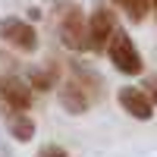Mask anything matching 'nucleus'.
<instances>
[{"label":"nucleus","instance_id":"nucleus-1","mask_svg":"<svg viewBox=\"0 0 157 157\" xmlns=\"http://www.w3.org/2000/svg\"><path fill=\"white\" fill-rule=\"evenodd\" d=\"M107 57L116 69H120L123 75H138L141 69H145V60H141V50L135 47V41L129 38L126 32L116 29L110 35V41H107Z\"/></svg>","mask_w":157,"mask_h":157},{"label":"nucleus","instance_id":"nucleus-2","mask_svg":"<svg viewBox=\"0 0 157 157\" xmlns=\"http://www.w3.org/2000/svg\"><path fill=\"white\" fill-rule=\"evenodd\" d=\"M0 41L22 50V54H35L38 50V32L19 16H3L0 19Z\"/></svg>","mask_w":157,"mask_h":157},{"label":"nucleus","instance_id":"nucleus-3","mask_svg":"<svg viewBox=\"0 0 157 157\" xmlns=\"http://www.w3.org/2000/svg\"><path fill=\"white\" fill-rule=\"evenodd\" d=\"M113 32H116V13L104 3H94L88 16V50H104Z\"/></svg>","mask_w":157,"mask_h":157},{"label":"nucleus","instance_id":"nucleus-4","mask_svg":"<svg viewBox=\"0 0 157 157\" xmlns=\"http://www.w3.org/2000/svg\"><path fill=\"white\" fill-rule=\"evenodd\" d=\"M60 41L69 50H88V22L78 6H69L60 22Z\"/></svg>","mask_w":157,"mask_h":157},{"label":"nucleus","instance_id":"nucleus-5","mask_svg":"<svg viewBox=\"0 0 157 157\" xmlns=\"http://www.w3.org/2000/svg\"><path fill=\"white\" fill-rule=\"evenodd\" d=\"M0 101L6 104L10 110H29L32 107V88L25 78L19 75H0Z\"/></svg>","mask_w":157,"mask_h":157},{"label":"nucleus","instance_id":"nucleus-6","mask_svg":"<svg viewBox=\"0 0 157 157\" xmlns=\"http://www.w3.org/2000/svg\"><path fill=\"white\" fill-rule=\"evenodd\" d=\"M116 101H120V107L132 116V120H151L154 116V107H151V101H148V94L141 88H132V85H126V88H120L116 91Z\"/></svg>","mask_w":157,"mask_h":157},{"label":"nucleus","instance_id":"nucleus-7","mask_svg":"<svg viewBox=\"0 0 157 157\" xmlns=\"http://www.w3.org/2000/svg\"><path fill=\"white\" fill-rule=\"evenodd\" d=\"M57 98H60V107L66 110V113H72V116L85 113V110L91 107V101H94V98H91L82 85L75 82V78H72V82H66V85L60 88V94H57Z\"/></svg>","mask_w":157,"mask_h":157},{"label":"nucleus","instance_id":"nucleus-8","mask_svg":"<svg viewBox=\"0 0 157 157\" xmlns=\"http://www.w3.org/2000/svg\"><path fill=\"white\" fill-rule=\"evenodd\" d=\"M6 129H10V135L16 138V141L35 138V120H32L29 113H22V110H10L6 113Z\"/></svg>","mask_w":157,"mask_h":157},{"label":"nucleus","instance_id":"nucleus-9","mask_svg":"<svg viewBox=\"0 0 157 157\" xmlns=\"http://www.w3.org/2000/svg\"><path fill=\"white\" fill-rule=\"evenodd\" d=\"M110 3L120 6L132 22H145V16L151 13V3H148V0H110Z\"/></svg>","mask_w":157,"mask_h":157},{"label":"nucleus","instance_id":"nucleus-10","mask_svg":"<svg viewBox=\"0 0 157 157\" xmlns=\"http://www.w3.org/2000/svg\"><path fill=\"white\" fill-rule=\"evenodd\" d=\"M54 75H57L54 66H47V69H32V72H29V88H32V91H50V88H54Z\"/></svg>","mask_w":157,"mask_h":157},{"label":"nucleus","instance_id":"nucleus-11","mask_svg":"<svg viewBox=\"0 0 157 157\" xmlns=\"http://www.w3.org/2000/svg\"><path fill=\"white\" fill-rule=\"evenodd\" d=\"M148 94V101H151V107H157V75H148L145 78V88H141Z\"/></svg>","mask_w":157,"mask_h":157},{"label":"nucleus","instance_id":"nucleus-12","mask_svg":"<svg viewBox=\"0 0 157 157\" xmlns=\"http://www.w3.org/2000/svg\"><path fill=\"white\" fill-rule=\"evenodd\" d=\"M38 157H69V151L60 148V145H44L41 151H38Z\"/></svg>","mask_w":157,"mask_h":157},{"label":"nucleus","instance_id":"nucleus-13","mask_svg":"<svg viewBox=\"0 0 157 157\" xmlns=\"http://www.w3.org/2000/svg\"><path fill=\"white\" fill-rule=\"evenodd\" d=\"M148 3H151V6H154V13H157V0H148Z\"/></svg>","mask_w":157,"mask_h":157}]
</instances>
